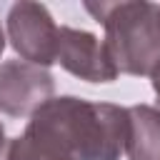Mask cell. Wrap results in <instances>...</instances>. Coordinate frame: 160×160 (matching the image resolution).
<instances>
[{"instance_id":"obj_1","label":"cell","mask_w":160,"mask_h":160,"mask_svg":"<svg viewBox=\"0 0 160 160\" xmlns=\"http://www.w3.org/2000/svg\"><path fill=\"white\" fill-rule=\"evenodd\" d=\"M128 108L62 95L42 102L5 160H118L128 142Z\"/></svg>"},{"instance_id":"obj_2","label":"cell","mask_w":160,"mask_h":160,"mask_svg":"<svg viewBox=\"0 0 160 160\" xmlns=\"http://www.w3.org/2000/svg\"><path fill=\"white\" fill-rule=\"evenodd\" d=\"M105 28V48L118 72L150 75L160 62V5L145 0L85 2Z\"/></svg>"},{"instance_id":"obj_3","label":"cell","mask_w":160,"mask_h":160,"mask_svg":"<svg viewBox=\"0 0 160 160\" xmlns=\"http://www.w3.org/2000/svg\"><path fill=\"white\" fill-rule=\"evenodd\" d=\"M58 25L40 2H15L8 12V35L15 52L32 65H50L58 58Z\"/></svg>"},{"instance_id":"obj_4","label":"cell","mask_w":160,"mask_h":160,"mask_svg":"<svg viewBox=\"0 0 160 160\" xmlns=\"http://www.w3.org/2000/svg\"><path fill=\"white\" fill-rule=\"evenodd\" d=\"M52 98V75L25 60H8L0 65V110L10 118L32 115Z\"/></svg>"},{"instance_id":"obj_5","label":"cell","mask_w":160,"mask_h":160,"mask_svg":"<svg viewBox=\"0 0 160 160\" xmlns=\"http://www.w3.org/2000/svg\"><path fill=\"white\" fill-rule=\"evenodd\" d=\"M55 62H60L68 72L88 82H110L118 78V70L108 55L105 42L88 30H75L68 25H60L58 30Z\"/></svg>"},{"instance_id":"obj_6","label":"cell","mask_w":160,"mask_h":160,"mask_svg":"<svg viewBox=\"0 0 160 160\" xmlns=\"http://www.w3.org/2000/svg\"><path fill=\"white\" fill-rule=\"evenodd\" d=\"M128 160H160V110L150 105L128 108Z\"/></svg>"},{"instance_id":"obj_7","label":"cell","mask_w":160,"mask_h":160,"mask_svg":"<svg viewBox=\"0 0 160 160\" xmlns=\"http://www.w3.org/2000/svg\"><path fill=\"white\" fill-rule=\"evenodd\" d=\"M150 78H152V90H155V95H158V110H160V62L152 68Z\"/></svg>"},{"instance_id":"obj_8","label":"cell","mask_w":160,"mask_h":160,"mask_svg":"<svg viewBox=\"0 0 160 160\" xmlns=\"http://www.w3.org/2000/svg\"><path fill=\"white\" fill-rule=\"evenodd\" d=\"M2 142H5V132H2V122H0V152H2Z\"/></svg>"},{"instance_id":"obj_9","label":"cell","mask_w":160,"mask_h":160,"mask_svg":"<svg viewBox=\"0 0 160 160\" xmlns=\"http://www.w3.org/2000/svg\"><path fill=\"white\" fill-rule=\"evenodd\" d=\"M2 48H5V32H2V28H0V52H2Z\"/></svg>"}]
</instances>
